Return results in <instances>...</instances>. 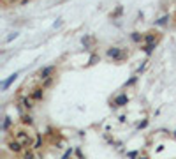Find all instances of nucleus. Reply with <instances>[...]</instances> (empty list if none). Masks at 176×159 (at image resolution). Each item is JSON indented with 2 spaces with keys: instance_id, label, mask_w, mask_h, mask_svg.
Listing matches in <instances>:
<instances>
[{
  "instance_id": "1",
  "label": "nucleus",
  "mask_w": 176,
  "mask_h": 159,
  "mask_svg": "<svg viewBox=\"0 0 176 159\" xmlns=\"http://www.w3.org/2000/svg\"><path fill=\"white\" fill-rule=\"evenodd\" d=\"M16 140H18L23 147H27V145L32 143V134L27 133V131H18V133H16Z\"/></svg>"
},
{
  "instance_id": "2",
  "label": "nucleus",
  "mask_w": 176,
  "mask_h": 159,
  "mask_svg": "<svg viewBox=\"0 0 176 159\" xmlns=\"http://www.w3.org/2000/svg\"><path fill=\"white\" fill-rule=\"evenodd\" d=\"M107 57L114 58V60H122V58L125 57V53L120 50V48H109L107 50Z\"/></svg>"
},
{
  "instance_id": "3",
  "label": "nucleus",
  "mask_w": 176,
  "mask_h": 159,
  "mask_svg": "<svg viewBox=\"0 0 176 159\" xmlns=\"http://www.w3.org/2000/svg\"><path fill=\"white\" fill-rule=\"evenodd\" d=\"M20 106L21 108H25V110H30L32 108V106H34V104H32V103H34V99H32V97H27V95H23V97H20Z\"/></svg>"
},
{
  "instance_id": "4",
  "label": "nucleus",
  "mask_w": 176,
  "mask_h": 159,
  "mask_svg": "<svg viewBox=\"0 0 176 159\" xmlns=\"http://www.w3.org/2000/svg\"><path fill=\"white\" fill-rule=\"evenodd\" d=\"M42 95H44V88H42V87H37V88H34V90H32V95H30V97H32L34 101H41Z\"/></svg>"
},
{
  "instance_id": "5",
  "label": "nucleus",
  "mask_w": 176,
  "mask_h": 159,
  "mask_svg": "<svg viewBox=\"0 0 176 159\" xmlns=\"http://www.w3.org/2000/svg\"><path fill=\"white\" fill-rule=\"evenodd\" d=\"M53 71H55V67L53 65H49V67H44V69H41V80H44V78H49L51 74H53Z\"/></svg>"
},
{
  "instance_id": "6",
  "label": "nucleus",
  "mask_w": 176,
  "mask_h": 159,
  "mask_svg": "<svg viewBox=\"0 0 176 159\" xmlns=\"http://www.w3.org/2000/svg\"><path fill=\"white\" fill-rule=\"evenodd\" d=\"M16 78H18V72L11 74V76H9V78H7L6 81H4V83H2V90H7V88H9V85H11V83H13V81H14Z\"/></svg>"
},
{
  "instance_id": "7",
  "label": "nucleus",
  "mask_w": 176,
  "mask_h": 159,
  "mask_svg": "<svg viewBox=\"0 0 176 159\" xmlns=\"http://www.w3.org/2000/svg\"><path fill=\"white\" fill-rule=\"evenodd\" d=\"M127 101H129V97H127L125 94H120L116 99H114V106H123V104H127Z\"/></svg>"
},
{
  "instance_id": "8",
  "label": "nucleus",
  "mask_w": 176,
  "mask_h": 159,
  "mask_svg": "<svg viewBox=\"0 0 176 159\" xmlns=\"http://www.w3.org/2000/svg\"><path fill=\"white\" fill-rule=\"evenodd\" d=\"M21 147L23 145L18 142V140H14V142H9V150H13V152H20L21 150Z\"/></svg>"
},
{
  "instance_id": "9",
  "label": "nucleus",
  "mask_w": 176,
  "mask_h": 159,
  "mask_svg": "<svg viewBox=\"0 0 176 159\" xmlns=\"http://www.w3.org/2000/svg\"><path fill=\"white\" fill-rule=\"evenodd\" d=\"M21 122H23V124H28V126H30V124L34 122V120H32V117L28 115V113H23V115H21Z\"/></svg>"
},
{
  "instance_id": "10",
  "label": "nucleus",
  "mask_w": 176,
  "mask_h": 159,
  "mask_svg": "<svg viewBox=\"0 0 176 159\" xmlns=\"http://www.w3.org/2000/svg\"><path fill=\"white\" fill-rule=\"evenodd\" d=\"M51 83H53V78H51V76H49V78H44L42 80V88H48Z\"/></svg>"
},
{
  "instance_id": "11",
  "label": "nucleus",
  "mask_w": 176,
  "mask_h": 159,
  "mask_svg": "<svg viewBox=\"0 0 176 159\" xmlns=\"http://www.w3.org/2000/svg\"><path fill=\"white\" fill-rule=\"evenodd\" d=\"M144 41H146L148 44H152V43H155V36H153V34H148V36L144 37Z\"/></svg>"
},
{
  "instance_id": "12",
  "label": "nucleus",
  "mask_w": 176,
  "mask_h": 159,
  "mask_svg": "<svg viewBox=\"0 0 176 159\" xmlns=\"http://www.w3.org/2000/svg\"><path fill=\"white\" fill-rule=\"evenodd\" d=\"M141 39H143V36H139L137 32H134V34H132V41H134V43H139Z\"/></svg>"
},
{
  "instance_id": "13",
  "label": "nucleus",
  "mask_w": 176,
  "mask_h": 159,
  "mask_svg": "<svg viewBox=\"0 0 176 159\" xmlns=\"http://www.w3.org/2000/svg\"><path fill=\"white\" fill-rule=\"evenodd\" d=\"M20 159H34V152H25Z\"/></svg>"
},
{
  "instance_id": "14",
  "label": "nucleus",
  "mask_w": 176,
  "mask_h": 159,
  "mask_svg": "<svg viewBox=\"0 0 176 159\" xmlns=\"http://www.w3.org/2000/svg\"><path fill=\"white\" fill-rule=\"evenodd\" d=\"M41 142H42L41 136H37V140L34 142V147H32V149H39V147H41Z\"/></svg>"
},
{
  "instance_id": "15",
  "label": "nucleus",
  "mask_w": 176,
  "mask_h": 159,
  "mask_svg": "<svg viewBox=\"0 0 176 159\" xmlns=\"http://www.w3.org/2000/svg\"><path fill=\"white\" fill-rule=\"evenodd\" d=\"M153 48H155L153 43H152V44H146V46H144V51H146V53H152V51H153Z\"/></svg>"
},
{
  "instance_id": "16",
  "label": "nucleus",
  "mask_w": 176,
  "mask_h": 159,
  "mask_svg": "<svg viewBox=\"0 0 176 159\" xmlns=\"http://www.w3.org/2000/svg\"><path fill=\"white\" fill-rule=\"evenodd\" d=\"M16 37H18V32H13L11 36L7 37V43H11V41H13V39H16Z\"/></svg>"
},
{
  "instance_id": "17",
  "label": "nucleus",
  "mask_w": 176,
  "mask_h": 159,
  "mask_svg": "<svg viewBox=\"0 0 176 159\" xmlns=\"http://www.w3.org/2000/svg\"><path fill=\"white\" fill-rule=\"evenodd\" d=\"M167 23V16H164V18H160L159 21H157V25H166Z\"/></svg>"
},
{
  "instance_id": "18",
  "label": "nucleus",
  "mask_w": 176,
  "mask_h": 159,
  "mask_svg": "<svg viewBox=\"0 0 176 159\" xmlns=\"http://www.w3.org/2000/svg\"><path fill=\"white\" fill-rule=\"evenodd\" d=\"M9 124H11V120H9V118H6V120H4V126H2V129L6 131L7 127H9Z\"/></svg>"
},
{
  "instance_id": "19",
  "label": "nucleus",
  "mask_w": 176,
  "mask_h": 159,
  "mask_svg": "<svg viewBox=\"0 0 176 159\" xmlns=\"http://www.w3.org/2000/svg\"><path fill=\"white\" fill-rule=\"evenodd\" d=\"M70 154H72V149H70V150H67V152H65V156H63L62 159H69V157H70Z\"/></svg>"
}]
</instances>
